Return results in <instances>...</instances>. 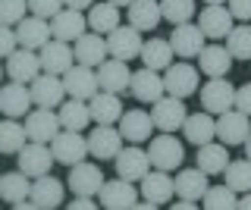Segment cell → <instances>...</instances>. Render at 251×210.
Returning <instances> with one entry per match:
<instances>
[{
  "label": "cell",
  "instance_id": "cell-4",
  "mask_svg": "<svg viewBox=\"0 0 251 210\" xmlns=\"http://www.w3.org/2000/svg\"><path fill=\"white\" fill-rule=\"evenodd\" d=\"M163 91L173 97H192L198 91V69L192 63H170L163 69Z\"/></svg>",
  "mask_w": 251,
  "mask_h": 210
},
{
  "label": "cell",
  "instance_id": "cell-5",
  "mask_svg": "<svg viewBox=\"0 0 251 210\" xmlns=\"http://www.w3.org/2000/svg\"><path fill=\"white\" fill-rule=\"evenodd\" d=\"M185 100L182 97H160V100H154L151 104V119H154V129H160V132H176V129H182V122H185Z\"/></svg>",
  "mask_w": 251,
  "mask_h": 210
},
{
  "label": "cell",
  "instance_id": "cell-42",
  "mask_svg": "<svg viewBox=\"0 0 251 210\" xmlns=\"http://www.w3.org/2000/svg\"><path fill=\"white\" fill-rule=\"evenodd\" d=\"M235 191L229 188V185H207V191L201 194V204L207 207V210H232L235 207Z\"/></svg>",
  "mask_w": 251,
  "mask_h": 210
},
{
  "label": "cell",
  "instance_id": "cell-38",
  "mask_svg": "<svg viewBox=\"0 0 251 210\" xmlns=\"http://www.w3.org/2000/svg\"><path fill=\"white\" fill-rule=\"evenodd\" d=\"M31 191V179L22 173V169H16V173H3L0 176V198L16 204V201H25Z\"/></svg>",
  "mask_w": 251,
  "mask_h": 210
},
{
  "label": "cell",
  "instance_id": "cell-15",
  "mask_svg": "<svg viewBox=\"0 0 251 210\" xmlns=\"http://www.w3.org/2000/svg\"><path fill=\"white\" fill-rule=\"evenodd\" d=\"M232 13L226 10L223 3H207L201 10V16H198V28H201V35L204 38H214V41H220V38H226L232 32Z\"/></svg>",
  "mask_w": 251,
  "mask_h": 210
},
{
  "label": "cell",
  "instance_id": "cell-32",
  "mask_svg": "<svg viewBox=\"0 0 251 210\" xmlns=\"http://www.w3.org/2000/svg\"><path fill=\"white\" fill-rule=\"evenodd\" d=\"M160 3L157 0H132L129 3V25L138 32H154L160 22Z\"/></svg>",
  "mask_w": 251,
  "mask_h": 210
},
{
  "label": "cell",
  "instance_id": "cell-25",
  "mask_svg": "<svg viewBox=\"0 0 251 210\" xmlns=\"http://www.w3.org/2000/svg\"><path fill=\"white\" fill-rule=\"evenodd\" d=\"M170 47L173 53H179L182 60H192L198 57L201 47H204V35L198 25H192V22H182V25H173V35H170Z\"/></svg>",
  "mask_w": 251,
  "mask_h": 210
},
{
  "label": "cell",
  "instance_id": "cell-18",
  "mask_svg": "<svg viewBox=\"0 0 251 210\" xmlns=\"http://www.w3.org/2000/svg\"><path fill=\"white\" fill-rule=\"evenodd\" d=\"M120 135H123V141H129V144H141V141H148L151 138V132H154V119H151V113L148 110H123L120 116Z\"/></svg>",
  "mask_w": 251,
  "mask_h": 210
},
{
  "label": "cell",
  "instance_id": "cell-56",
  "mask_svg": "<svg viewBox=\"0 0 251 210\" xmlns=\"http://www.w3.org/2000/svg\"><path fill=\"white\" fill-rule=\"evenodd\" d=\"M3 75H6V69H0V79H3Z\"/></svg>",
  "mask_w": 251,
  "mask_h": 210
},
{
  "label": "cell",
  "instance_id": "cell-10",
  "mask_svg": "<svg viewBox=\"0 0 251 210\" xmlns=\"http://www.w3.org/2000/svg\"><path fill=\"white\" fill-rule=\"evenodd\" d=\"M248 135H251V116L239 113L235 107H232V110H226V113H220V119H217V138L226 147L242 144Z\"/></svg>",
  "mask_w": 251,
  "mask_h": 210
},
{
  "label": "cell",
  "instance_id": "cell-12",
  "mask_svg": "<svg viewBox=\"0 0 251 210\" xmlns=\"http://www.w3.org/2000/svg\"><path fill=\"white\" fill-rule=\"evenodd\" d=\"M85 32H88V19H85L78 10H69V6H63L57 16L50 19V38H57V41L73 44V41H78Z\"/></svg>",
  "mask_w": 251,
  "mask_h": 210
},
{
  "label": "cell",
  "instance_id": "cell-26",
  "mask_svg": "<svg viewBox=\"0 0 251 210\" xmlns=\"http://www.w3.org/2000/svg\"><path fill=\"white\" fill-rule=\"evenodd\" d=\"M73 57H75V63L98 69V66L107 60V38H104V35H98V32H85V35L75 41Z\"/></svg>",
  "mask_w": 251,
  "mask_h": 210
},
{
  "label": "cell",
  "instance_id": "cell-11",
  "mask_svg": "<svg viewBox=\"0 0 251 210\" xmlns=\"http://www.w3.org/2000/svg\"><path fill=\"white\" fill-rule=\"evenodd\" d=\"M98 198H100V207L107 210H132V204L138 201V191H135V182H129V179H113V182L100 185Z\"/></svg>",
  "mask_w": 251,
  "mask_h": 210
},
{
  "label": "cell",
  "instance_id": "cell-2",
  "mask_svg": "<svg viewBox=\"0 0 251 210\" xmlns=\"http://www.w3.org/2000/svg\"><path fill=\"white\" fill-rule=\"evenodd\" d=\"M50 151H53V160L63 163V166H75L88 157V138L82 132H69V129H60V135L50 141Z\"/></svg>",
  "mask_w": 251,
  "mask_h": 210
},
{
  "label": "cell",
  "instance_id": "cell-54",
  "mask_svg": "<svg viewBox=\"0 0 251 210\" xmlns=\"http://www.w3.org/2000/svg\"><path fill=\"white\" fill-rule=\"evenodd\" d=\"M107 3H113V6H126V10H129V3H132V0H107Z\"/></svg>",
  "mask_w": 251,
  "mask_h": 210
},
{
  "label": "cell",
  "instance_id": "cell-36",
  "mask_svg": "<svg viewBox=\"0 0 251 210\" xmlns=\"http://www.w3.org/2000/svg\"><path fill=\"white\" fill-rule=\"evenodd\" d=\"M60 126L63 129H69V132H82L85 126L91 122V110H88V104L85 100H75V97H69V100H63L60 104Z\"/></svg>",
  "mask_w": 251,
  "mask_h": 210
},
{
  "label": "cell",
  "instance_id": "cell-29",
  "mask_svg": "<svg viewBox=\"0 0 251 210\" xmlns=\"http://www.w3.org/2000/svg\"><path fill=\"white\" fill-rule=\"evenodd\" d=\"M88 110H91V122H98V126H113L123 116V100H120V94L98 91V94L88 100Z\"/></svg>",
  "mask_w": 251,
  "mask_h": 210
},
{
  "label": "cell",
  "instance_id": "cell-50",
  "mask_svg": "<svg viewBox=\"0 0 251 210\" xmlns=\"http://www.w3.org/2000/svg\"><path fill=\"white\" fill-rule=\"evenodd\" d=\"M63 6H69V10H78V13H85V10H91V6H94V0H63Z\"/></svg>",
  "mask_w": 251,
  "mask_h": 210
},
{
  "label": "cell",
  "instance_id": "cell-21",
  "mask_svg": "<svg viewBox=\"0 0 251 210\" xmlns=\"http://www.w3.org/2000/svg\"><path fill=\"white\" fill-rule=\"evenodd\" d=\"M38 60H41V72H50V75H63L75 63L73 47H69L66 41H57V38H50V41L38 50Z\"/></svg>",
  "mask_w": 251,
  "mask_h": 210
},
{
  "label": "cell",
  "instance_id": "cell-48",
  "mask_svg": "<svg viewBox=\"0 0 251 210\" xmlns=\"http://www.w3.org/2000/svg\"><path fill=\"white\" fill-rule=\"evenodd\" d=\"M235 110L239 113H245V116H251V82L248 85H239V88H235Z\"/></svg>",
  "mask_w": 251,
  "mask_h": 210
},
{
  "label": "cell",
  "instance_id": "cell-49",
  "mask_svg": "<svg viewBox=\"0 0 251 210\" xmlns=\"http://www.w3.org/2000/svg\"><path fill=\"white\" fill-rule=\"evenodd\" d=\"M98 201H91V194H75V201H69V210H94Z\"/></svg>",
  "mask_w": 251,
  "mask_h": 210
},
{
  "label": "cell",
  "instance_id": "cell-33",
  "mask_svg": "<svg viewBox=\"0 0 251 210\" xmlns=\"http://www.w3.org/2000/svg\"><path fill=\"white\" fill-rule=\"evenodd\" d=\"M229 163V151L223 141H207L198 147V169H204L207 176H220Z\"/></svg>",
  "mask_w": 251,
  "mask_h": 210
},
{
  "label": "cell",
  "instance_id": "cell-40",
  "mask_svg": "<svg viewBox=\"0 0 251 210\" xmlns=\"http://www.w3.org/2000/svg\"><path fill=\"white\" fill-rule=\"evenodd\" d=\"M223 176H226V185H229L235 194L251 191V160H229L226 169H223Z\"/></svg>",
  "mask_w": 251,
  "mask_h": 210
},
{
  "label": "cell",
  "instance_id": "cell-37",
  "mask_svg": "<svg viewBox=\"0 0 251 210\" xmlns=\"http://www.w3.org/2000/svg\"><path fill=\"white\" fill-rule=\"evenodd\" d=\"M88 28L91 32H98V35H110L116 25H120V6H113V3H94L91 10H88Z\"/></svg>",
  "mask_w": 251,
  "mask_h": 210
},
{
  "label": "cell",
  "instance_id": "cell-20",
  "mask_svg": "<svg viewBox=\"0 0 251 210\" xmlns=\"http://www.w3.org/2000/svg\"><path fill=\"white\" fill-rule=\"evenodd\" d=\"M116 163V176L120 179H129V182H141L145 173L151 169V160H148V151H141V147H123L120 154L113 157Z\"/></svg>",
  "mask_w": 251,
  "mask_h": 210
},
{
  "label": "cell",
  "instance_id": "cell-28",
  "mask_svg": "<svg viewBox=\"0 0 251 210\" xmlns=\"http://www.w3.org/2000/svg\"><path fill=\"white\" fill-rule=\"evenodd\" d=\"M31 110V91L19 82H10L0 88V113L10 116V119H19Z\"/></svg>",
  "mask_w": 251,
  "mask_h": 210
},
{
  "label": "cell",
  "instance_id": "cell-23",
  "mask_svg": "<svg viewBox=\"0 0 251 210\" xmlns=\"http://www.w3.org/2000/svg\"><path fill=\"white\" fill-rule=\"evenodd\" d=\"M63 182L60 179H53L50 173H44V176H38L35 182H31V191H28V198H31V204H35L38 210H53V207H60L63 204Z\"/></svg>",
  "mask_w": 251,
  "mask_h": 210
},
{
  "label": "cell",
  "instance_id": "cell-34",
  "mask_svg": "<svg viewBox=\"0 0 251 210\" xmlns=\"http://www.w3.org/2000/svg\"><path fill=\"white\" fill-rule=\"evenodd\" d=\"M141 63L154 72H163L170 63H173V47L167 38H148L145 47H141Z\"/></svg>",
  "mask_w": 251,
  "mask_h": 210
},
{
  "label": "cell",
  "instance_id": "cell-27",
  "mask_svg": "<svg viewBox=\"0 0 251 210\" xmlns=\"http://www.w3.org/2000/svg\"><path fill=\"white\" fill-rule=\"evenodd\" d=\"M182 135H185L188 144L201 147V144H207V141H214V138H217V119L207 110H204V113L201 110L198 113H188L185 122H182Z\"/></svg>",
  "mask_w": 251,
  "mask_h": 210
},
{
  "label": "cell",
  "instance_id": "cell-9",
  "mask_svg": "<svg viewBox=\"0 0 251 210\" xmlns=\"http://www.w3.org/2000/svg\"><path fill=\"white\" fill-rule=\"evenodd\" d=\"M28 91H31V104L44 107V110H53V107H60L63 100H66L63 79H60V75H50V72L38 75V79L28 85Z\"/></svg>",
  "mask_w": 251,
  "mask_h": 210
},
{
  "label": "cell",
  "instance_id": "cell-47",
  "mask_svg": "<svg viewBox=\"0 0 251 210\" xmlns=\"http://www.w3.org/2000/svg\"><path fill=\"white\" fill-rule=\"evenodd\" d=\"M226 10L232 13V19L251 22V0H226Z\"/></svg>",
  "mask_w": 251,
  "mask_h": 210
},
{
  "label": "cell",
  "instance_id": "cell-19",
  "mask_svg": "<svg viewBox=\"0 0 251 210\" xmlns=\"http://www.w3.org/2000/svg\"><path fill=\"white\" fill-rule=\"evenodd\" d=\"M129 91H132L135 100H141V104H154V100H160L167 94V91H163V75L154 72V69H148V66H141L138 72H132Z\"/></svg>",
  "mask_w": 251,
  "mask_h": 210
},
{
  "label": "cell",
  "instance_id": "cell-45",
  "mask_svg": "<svg viewBox=\"0 0 251 210\" xmlns=\"http://www.w3.org/2000/svg\"><path fill=\"white\" fill-rule=\"evenodd\" d=\"M28 10H31V16L53 19L63 10V0H28Z\"/></svg>",
  "mask_w": 251,
  "mask_h": 210
},
{
  "label": "cell",
  "instance_id": "cell-1",
  "mask_svg": "<svg viewBox=\"0 0 251 210\" xmlns=\"http://www.w3.org/2000/svg\"><path fill=\"white\" fill-rule=\"evenodd\" d=\"M148 160H151L154 169H179L185 160L182 141H179L173 132H160L157 138H151V147H148Z\"/></svg>",
  "mask_w": 251,
  "mask_h": 210
},
{
  "label": "cell",
  "instance_id": "cell-51",
  "mask_svg": "<svg viewBox=\"0 0 251 210\" xmlns=\"http://www.w3.org/2000/svg\"><path fill=\"white\" fill-rule=\"evenodd\" d=\"M235 207H239V210H251V191H242V198L235 201Z\"/></svg>",
  "mask_w": 251,
  "mask_h": 210
},
{
  "label": "cell",
  "instance_id": "cell-30",
  "mask_svg": "<svg viewBox=\"0 0 251 210\" xmlns=\"http://www.w3.org/2000/svg\"><path fill=\"white\" fill-rule=\"evenodd\" d=\"M141 194L160 207L176 194V182H173V176H167V169H154V173L148 169L145 179H141Z\"/></svg>",
  "mask_w": 251,
  "mask_h": 210
},
{
  "label": "cell",
  "instance_id": "cell-22",
  "mask_svg": "<svg viewBox=\"0 0 251 210\" xmlns=\"http://www.w3.org/2000/svg\"><path fill=\"white\" fill-rule=\"evenodd\" d=\"M100 185H104V173H100L98 163H75V166H69V188H73V194H98Z\"/></svg>",
  "mask_w": 251,
  "mask_h": 210
},
{
  "label": "cell",
  "instance_id": "cell-55",
  "mask_svg": "<svg viewBox=\"0 0 251 210\" xmlns=\"http://www.w3.org/2000/svg\"><path fill=\"white\" fill-rule=\"evenodd\" d=\"M204 3H226V0H204Z\"/></svg>",
  "mask_w": 251,
  "mask_h": 210
},
{
  "label": "cell",
  "instance_id": "cell-8",
  "mask_svg": "<svg viewBox=\"0 0 251 210\" xmlns=\"http://www.w3.org/2000/svg\"><path fill=\"white\" fill-rule=\"evenodd\" d=\"M53 163H57V160H53V151L47 144H41V141H25V144H22V151H19V169L28 179H38V176L50 173Z\"/></svg>",
  "mask_w": 251,
  "mask_h": 210
},
{
  "label": "cell",
  "instance_id": "cell-52",
  "mask_svg": "<svg viewBox=\"0 0 251 210\" xmlns=\"http://www.w3.org/2000/svg\"><path fill=\"white\" fill-rule=\"evenodd\" d=\"M173 207H176V210H195V207H198V201H188V198H182V201H176Z\"/></svg>",
  "mask_w": 251,
  "mask_h": 210
},
{
  "label": "cell",
  "instance_id": "cell-39",
  "mask_svg": "<svg viewBox=\"0 0 251 210\" xmlns=\"http://www.w3.org/2000/svg\"><path fill=\"white\" fill-rule=\"evenodd\" d=\"M25 141H28L25 126H19L16 119L6 116V119L0 122V154H19Z\"/></svg>",
  "mask_w": 251,
  "mask_h": 210
},
{
  "label": "cell",
  "instance_id": "cell-13",
  "mask_svg": "<svg viewBox=\"0 0 251 210\" xmlns=\"http://www.w3.org/2000/svg\"><path fill=\"white\" fill-rule=\"evenodd\" d=\"M201 104H204V110L207 113H226V110H232V104H235V85L229 79H210L207 85L201 88Z\"/></svg>",
  "mask_w": 251,
  "mask_h": 210
},
{
  "label": "cell",
  "instance_id": "cell-17",
  "mask_svg": "<svg viewBox=\"0 0 251 210\" xmlns=\"http://www.w3.org/2000/svg\"><path fill=\"white\" fill-rule=\"evenodd\" d=\"M6 75H10V82H19V85H31L41 75V60H38L35 50H13L10 57H6Z\"/></svg>",
  "mask_w": 251,
  "mask_h": 210
},
{
  "label": "cell",
  "instance_id": "cell-24",
  "mask_svg": "<svg viewBox=\"0 0 251 210\" xmlns=\"http://www.w3.org/2000/svg\"><path fill=\"white\" fill-rule=\"evenodd\" d=\"M16 41L25 50H41L50 41V22L41 19V16H25L16 25Z\"/></svg>",
  "mask_w": 251,
  "mask_h": 210
},
{
  "label": "cell",
  "instance_id": "cell-6",
  "mask_svg": "<svg viewBox=\"0 0 251 210\" xmlns=\"http://www.w3.org/2000/svg\"><path fill=\"white\" fill-rule=\"evenodd\" d=\"M63 88H66L69 97L75 100H91L98 94V72L91 66H82V63H73L63 72Z\"/></svg>",
  "mask_w": 251,
  "mask_h": 210
},
{
  "label": "cell",
  "instance_id": "cell-41",
  "mask_svg": "<svg viewBox=\"0 0 251 210\" xmlns=\"http://www.w3.org/2000/svg\"><path fill=\"white\" fill-rule=\"evenodd\" d=\"M226 50L232 60H251V25H232L226 35Z\"/></svg>",
  "mask_w": 251,
  "mask_h": 210
},
{
  "label": "cell",
  "instance_id": "cell-35",
  "mask_svg": "<svg viewBox=\"0 0 251 210\" xmlns=\"http://www.w3.org/2000/svg\"><path fill=\"white\" fill-rule=\"evenodd\" d=\"M176 182V194L188 201H201V194L207 191V173L204 169H179V176L173 179Z\"/></svg>",
  "mask_w": 251,
  "mask_h": 210
},
{
  "label": "cell",
  "instance_id": "cell-14",
  "mask_svg": "<svg viewBox=\"0 0 251 210\" xmlns=\"http://www.w3.org/2000/svg\"><path fill=\"white\" fill-rule=\"evenodd\" d=\"M123 151V135H120V129H113V126H94L91 129V135H88V154L94 160H113L116 154Z\"/></svg>",
  "mask_w": 251,
  "mask_h": 210
},
{
  "label": "cell",
  "instance_id": "cell-43",
  "mask_svg": "<svg viewBox=\"0 0 251 210\" xmlns=\"http://www.w3.org/2000/svg\"><path fill=\"white\" fill-rule=\"evenodd\" d=\"M160 3V16L170 25H182L195 16V0H157Z\"/></svg>",
  "mask_w": 251,
  "mask_h": 210
},
{
  "label": "cell",
  "instance_id": "cell-3",
  "mask_svg": "<svg viewBox=\"0 0 251 210\" xmlns=\"http://www.w3.org/2000/svg\"><path fill=\"white\" fill-rule=\"evenodd\" d=\"M141 47H145V41H141V32L132 25H116L113 32L107 35V53L113 60H123V63H129V60L141 57Z\"/></svg>",
  "mask_w": 251,
  "mask_h": 210
},
{
  "label": "cell",
  "instance_id": "cell-31",
  "mask_svg": "<svg viewBox=\"0 0 251 210\" xmlns=\"http://www.w3.org/2000/svg\"><path fill=\"white\" fill-rule=\"evenodd\" d=\"M198 63H201L204 75L223 79V75H229V69H232V57H229V50L220 47V44H204L201 53H198Z\"/></svg>",
  "mask_w": 251,
  "mask_h": 210
},
{
  "label": "cell",
  "instance_id": "cell-53",
  "mask_svg": "<svg viewBox=\"0 0 251 210\" xmlns=\"http://www.w3.org/2000/svg\"><path fill=\"white\" fill-rule=\"evenodd\" d=\"M242 144H245V160H251V135H248V138H245Z\"/></svg>",
  "mask_w": 251,
  "mask_h": 210
},
{
  "label": "cell",
  "instance_id": "cell-7",
  "mask_svg": "<svg viewBox=\"0 0 251 210\" xmlns=\"http://www.w3.org/2000/svg\"><path fill=\"white\" fill-rule=\"evenodd\" d=\"M60 116L53 110H44V107H38V110H28L25 113V135L28 141H41V144H50L53 138L60 135Z\"/></svg>",
  "mask_w": 251,
  "mask_h": 210
},
{
  "label": "cell",
  "instance_id": "cell-16",
  "mask_svg": "<svg viewBox=\"0 0 251 210\" xmlns=\"http://www.w3.org/2000/svg\"><path fill=\"white\" fill-rule=\"evenodd\" d=\"M98 91H110V94H123L126 88H129L132 82V72H129V63H123V60H104L98 69Z\"/></svg>",
  "mask_w": 251,
  "mask_h": 210
},
{
  "label": "cell",
  "instance_id": "cell-46",
  "mask_svg": "<svg viewBox=\"0 0 251 210\" xmlns=\"http://www.w3.org/2000/svg\"><path fill=\"white\" fill-rule=\"evenodd\" d=\"M16 47H19V41H16V28L0 25V57H10Z\"/></svg>",
  "mask_w": 251,
  "mask_h": 210
},
{
  "label": "cell",
  "instance_id": "cell-44",
  "mask_svg": "<svg viewBox=\"0 0 251 210\" xmlns=\"http://www.w3.org/2000/svg\"><path fill=\"white\" fill-rule=\"evenodd\" d=\"M28 0H0V25H19L25 19Z\"/></svg>",
  "mask_w": 251,
  "mask_h": 210
}]
</instances>
